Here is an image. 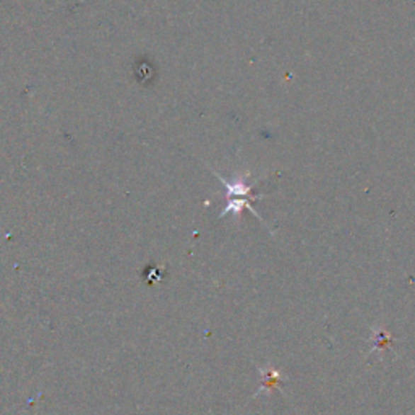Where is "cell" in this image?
I'll use <instances>...</instances> for the list:
<instances>
[{
  "instance_id": "obj_2",
  "label": "cell",
  "mask_w": 415,
  "mask_h": 415,
  "mask_svg": "<svg viewBox=\"0 0 415 415\" xmlns=\"http://www.w3.org/2000/svg\"><path fill=\"white\" fill-rule=\"evenodd\" d=\"M370 341H373V347H372V352H378L380 357L383 352H388L392 351V341L394 338L388 333V331H385L383 328H372V336L368 338Z\"/></svg>"
},
{
  "instance_id": "obj_1",
  "label": "cell",
  "mask_w": 415,
  "mask_h": 415,
  "mask_svg": "<svg viewBox=\"0 0 415 415\" xmlns=\"http://www.w3.org/2000/svg\"><path fill=\"white\" fill-rule=\"evenodd\" d=\"M258 372H260V375H261V385H260V388H258L255 396L271 394L273 390H276L278 386L283 383V381H285L284 375L281 372H278L276 368L261 367V368H258Z\"/></svg>"
}]
</instances>
